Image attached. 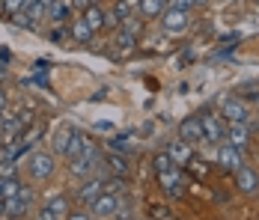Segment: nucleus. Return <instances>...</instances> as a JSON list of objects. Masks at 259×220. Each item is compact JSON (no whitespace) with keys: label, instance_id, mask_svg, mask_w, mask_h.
Returning <instances> with one entry per match:
<instances>
[{"label":"nucleus","instance_id":"aec40b11","mask_svg":"<svg viewBox=\"0 0 259 220\" xmlns=\"http://www.w3.org/2000/svg\"><path fill=\"white\" fill-rule=\"evenodd\" d=\"M3 205H6V217H24L27 211H30V208H27L24 202L18 199V194H15V196H9V199H3Z\"/></svg>","mask_w":259,"mask_h":220},{"label":"nucleus","instance_id":"423d86ee","mask_svg":"<svg viewBox=\"0 0 259 220\" xmlns=\"http://www.w3.org/2000/svg\"><path fill=\"white\" fill-rule=\"evenodd\" d=\"M161 21H164V30L167 33H182L188 27V9L167 6V12H161Z\"/></svg>","mask_w":259,"mask_h":220},{"label":"nucleus","instance_id":"bb28decb","mask_svg":"<svg viewBox=\"0 0 259 220\" xmlns=\"http://www.w3.org/2000/svg\"><path fill=\"white\" fill-rule=\"evenodd\" d=\"M113 12H116V18H119V24H122V21L131 15V3H125V0H116V3H113Z\"/></svg>","mask_w":259,"mask_h":220},{"label":"nucleus","instance_id":"7c9ffc66","mask_svg":"<svg viewBox=\"0 0 259 220\" xmlns=\"http://www.w3.org/2000/svg\"><path fill=\"white\" fill-rule=\"evenodd\" d=\"M122 30H128L131 36H137V33L143 30V21H131V15H128V18L122 21Z\"/></svg>","mask_w":259,"mask_h":220},{"label":"nucleus","instance_id":"4c0bfd02","mask_svg":"<svg viewBox=\"0 0 259 220\" xmlns=\"http://www.w3.org/2000/svg\"><path fill=\"white\" fill-rule=\"evenodd\" d=\"M0 217H6V205H3V199H0Z\"/></svg>","mask_w":259,"mask_h":220},{"label":"nucleus","instance_id":"1a4fd4ad","mask_svg":"<svg viewBox=\"0 0 259 220\" xmlns=\"http://www.w3.org/2000/svg\"><path fill=\"white\" fill-rule=\"evenodd\" d=\"M200 122H203V134H206L208 143H218V140H224L227 128H224V122H221L214 113H203V116H200Z\"/></svg>","mask_w":259,"mask_h":220},{"label":"nucleus","instance_id":"58836bf2","mask_svg":"<svg viewBox=\"0 0 259 220\" xmlns=\"http://www.w3.org/2000/svg\"><path fill=\"white\" fill-rule=\"evenodd\" d=\"M197 3H200V6H203V3H208V0H194V6H197Z\"/></svg>","mask_w":259,"mask_h":220},{"label":"nucleus","instance_id":"5701e85b","mask_svg":"<svg viewBox=\"0 0 259 220\" xmlns=\"http://www.w3.org/2000/svg\"><path fill=\"white\" fill-rule=\"evenodd\" d=\"M18 188H21V182H18V179H3V175H0V199L15 196V194H18Z\"/></svg>","mask_w":259,"mask_h":220},{"label":"nucleus","instance_id":"f3484780","mask_svg":"<svg viewBox=\"0 0 259 220\" xmlns=\"http://www.w3.org/2000/svg\"><path fill=\"white\" fill-rule=\"evenodd\" d=\"M42 134H45V122H33V125L24 131V134H21V143L33 149L39 140H42Z\"/></svg>","mask_w":259,"mask_h":220},{"label":"nucleus","instance_id":"a211bd4d","mask_svg":"<svg viewBox=\"0 0 259 220\" xmlns=\"http://www.w3.org/2000/svg\"><path fill=\"white\" fill-rule=\"evenodd\" d=\"M164 12V0H140V18H158Z\"/></svg>","mask_w":259,"mask_h":220},{"label":"nucleus","instance_id":"4468645a","mask_svg":"<svg viewBox=\"0 0 259 220\" xmlns=\"http://www.w3.org/2000/svg\"><path fill=\"white\" fill-rule=\"evenodd\" d=\"M104 164H107L110 175H128V170H131L125 152H113V155H107V158H104Z\"/></svg>","mask_w":259,"mask_h":220},{"label":"nucleus","instance_id":"c85d7f7f","mask_svg":"<svg viewBox=\"0 0 259 220\" xmlns=\"http://www.w3.org/2000/svg\"><path fill=\"white\" fill-rule=\"evenodd\" d=\"M69 12H72V3H69V6H51V15H54L57 24H63V21L69 18Z\"/></svg>","mask_w":259,"mask_h":220},{"label":"nucleus","instance_id":"7ed1b4c3","mask_svg":"<svg viewBox=\"0 0 259 220\" xmlns=\"http://www.w3.org/2000/svg\"><path fill=\"white\" fill-rule=\"evenodd\" d=\"M116 214H119V196L110 191L96 196V202L90 205V217H116Z\"/></svg>","mask_w":259,"mask_h":220},{"label":"nucleus","instance_id":"2f4dec72","mask_svg":"<svg viewBox=\"0 0 259 220\" xmlns=\"http://www.w3.org/2000/svg\"><path fill=\"white\" fill-rule=\"evenodd\" d=\"M66 36H69V33H66L63 27H57V30H51V42H63Z\"/></svg>","mask_w":259,"mask_h":220},{"label":"nucleus","instance_id":"0eeeda50","mask_svg":"<svg viewBox=\"0 0 259 220\" xmlns=\"http://www.w3.org/2000/svg\"><path fill=\"white\" fill-rule=\"evenodd\" d=\"M221 116L227 122H247V104L241 98H227L221 104Z\"/></svg>","mask_w":259,"mask_h":220},{"label":"nucleus","instance_id":"f257e3e1","mask_svg":"<svg viewBox=\"0 0 259 220\" xmlns=\"http://www.w3.org/2000/svg\"><path fill=\"white\" fill-rule=\"evenodd\" d=\"M27 170H30V175H33L36 182H48L54 175V170H57V161H54L51 152H30Z\"/></svg>","mask_w":259,"mask_h":220},{"label":"nucleus","instance_id":"6e6552de","mask_svg":"<svg viewBox=\"0 0 259 220\" xmlns=\"http://www.w3.org/2000/svg\"><path fill=\"white\" fill-rule=\"evenodd\" d=\"M233 175H235V188H238L241 194H256V191H259V175L250 170V167H244V164H241Z\"/></svg>","mask_w":259,"mask_h":220},{"label":"nucleus","instance_id":"f8f14e48","mask_svg":"<svg viewBox=\"0 0 259 220\" xmlns=\"http://www.w3.org/2000/svg\"><path fill=\"white\" fill-rule=\"evenodd\" d=\"M233 146L244 149L247 143H250V128H247V122H230L227 125V134H224Z\"/></svg>","mask_w":259,"mask_h":220},{"label":"nucleus","instance_id":"2eb2a0df","mask_svg":"<svg viewBox=\"0 0 259 220\" xmlns=\"http://www.w3.org/2000/svg\"><path fill=\"white\" fill-rule=\"evenodd\" d=\"M83 21L90 24V30H93V33L104 30V9H99V3L87 6V9H83Z\"/></svg>","mask_w":259,"mask_h":220},{"label":"nucleus","instance_id":"a878e982","mask_svg":"<svg viewBox=\"0 0 259 220\" xmlns=\"http://www.w3.org/2000/svg\"><path fill=\"white\" fill-rule=\"evenodd\" d=\"M0 175L3 179H18V164L15 161H0Z\"/></svg>","mask_w":259,"mask_h":220},{"label":"nucleus","instance_id":"9b49d317","mask_svg":"<svg viewBox=\"0 0 259 220\" xmlns=\"http://www.w3.org/2000/svg\"><path fill=\"white\" fill-rule=\"evenodd\" d=\"M167 152H170V158H173V164H176V167H188V164L194 161V146H191V143H185V140L170 143Z\"/></svg>","mask_w":259,"mask_h":220},{"label":"nucleus","instance_id":"412c9836","mask_svg":"<svg viewBox=\"0 0 259 220\" xmlns=\"http://www.w3.org/2000/svg\"><path fill=\"white\" fill-rule=\"evenodd\" d=\"M69 170H72V175H90L96 167H93L83 155H78V158H69Z\"/></svg>","mask_w":259,"mask_h":220},{"label":"nucleus","instance_id":"79ce46f5","mask_svg":"<svg viewBox=\"0 0 259 220\" xmlns=\"http://www.w3.org/2000/svg\"><path fill=\"white\" fill-rule=\"evenodd\" d=\"M93 3H102V0H93Z\"/></svg>","mask_w":259,"mask_h":220},{"label":"nucleus","instance_id":"cd10ccee","mask_svg":"<svg viewBox=\"0 0 259 220\" xmlns=\"http://www.w3.org/2000/svg\"><path fill=\"white\" fill-rule=\"evenodd\" d=\"M18 199L24 202L27 208H33V202H36V194H33V188H27V185H21V188H18Z\"/></svg>","mask_w":259,"mask_h":220},{"label":"nucleus","instance_id":"c756f323","mask_svg":"<svg viewBox=\"0 0 259 220\" xmlns=\"http://www.w3.org/2000/svg\"><path fill=\"white\" fill-rule=\"evenodd\" d=\"M69 134H72V131H69V128H63V131L57 134V140H54V149H57L60 155L66 152V143H69Z\"/></svg>","mask_w":259,"mask_h":220},{"label":"nucleus","instance_id":"f704fd0d","mask_svg":"<svg viewBox=\"0 0 259 220\" xmlns=\"http://www.w3.org/2000/svg\"><path fill=\"white\" fill-rule=\"evenodd\" d=\"M87 6H93V0H72V9H78V12H83Z\"/></svg>","mask_w":259,"mask_h":220},{"label":"nucleus","instance_id":"c9c22d12","mask_svg":"<svg viewBox=\"0 0 259 220\" xmlns=\"http://www.w3.org/2000/svg\"><path fill=\"white\" fill-rule=\"evenodd\" d=\"M3 110H6V93L0 90V113H3Z\"/></svg>","mask_w":259,"mask_h":220},{"label":"nucleus","instance_id":"e433bc0d","mask_svg":"<svg viewBox=\"0 0 259 220\" xmlns=\"http://www.w3.org/2000/svg\"><path fill=\"white\" fill-rule=\"evenodd\" d=\"M39 3H42V6H48V9H51L54 3H57V0H39Z\"/></svg>","mask_w":259,"mask_h":220},{"label":"nucleus","instance_id":"39448f33","mask_svg":"<svg viewBox=\"0 0 259 220\" xmlns=\"http://www.w3.org/2000/svg\"><path fill=\"white\" fill-rule=\"evenodd\" d=\"M241 164H244V149L233 146V143H227V146L218 149V167H224V170L235 172Z\"/></svg>","mask_w":259,"mask_h":220},{"label":"nucleus","instance_id":"473e14b6","mask_svg":"<svg viewBox=\"0 0 259 220\" xmlns=\"http://www.w3.org/2000/svg\"><path fill=\"white\" fill-rule=\"evenodd\" d=\"M170 6H179V9H188V12H191V9H194V0H173Z\"/></svg>","mask_w":259,"mask_h":220},{"label":"nucleus","instance_id":"ddd939ff","mask_svg":"<svg viewBox=\"0 0 259 220\" xmlns=\"http://www.w3.org/2000/svg\"><path fill=\"white\" fill-rule=\"evenodd\" d=\"M102 194H104V182H102V179H93V182L80 185V191H78V202L90 208V205L96 202V196H102Z\"/></svg>","mask_w":259,"mask_h":220},{"label":"nucleus","instance_id":"37998d69","mask_svg":"<svg viewBox=\"0 0 259 220\" xmlns=\"http://www.w3.org/2000/svg\"><path fill=\"white\" fill-rule=\"evenodd\" d=\"M0 9H3V0H0Z\"/></svg>","mask_w":259,"mask_h":220},{"label":"nucleus","instance_id":"ea45409f","mask_svg":"<svg viewBox=\"0 0 259 220\" xmlns=\"http://www.w3.org/2000/svg\"><path fill=\"white\" fill-rule=\"evenodd\" d=\"M3 72H6V69H3V66H0V77H3Z\"/></svg>","mask_w":259,"mask_h":220},{"label":"nucleus","instance_id":"9d476101","mask_svg":"<svg viewBox=\"0 0 259 220\" xmlns=\"http://www.w3.org/2000/svg\"><path fill=\"white\" fill-rule=\"evenodd\" d=\"M42 220H60V217H69V199L66 196H54L48 199V205L39 211Z\"/></svg>","mask_w":259,"mask_h":220},{"label":"nucleus","instance_id":"4be33fe9","mask_svg":"<svg viewBox=\"0 0 259 220\" xmlns=\"http://www.w3.org/2000/svg\"><path fill=\"white\" fill-rule=\"evenodd\" d=\"M30 3H33V0H3V9H0V12H3L6 18H15L18 12H24Z\"/></svg>","mask_w":259,"mask_h":220},{"label":"nucleus","instance_id":"b1692460","mask_svg":"<svg viewBox=\"0 0 259 220\" xmlns=\"http://www.w3.org/2000/svg\"><path fill=\"white\" fill-rule=\"evenodd\" d=\"M113 42H116V48H119V51H134V42H137V39L131 36L128 30H119Z\"/></svg>","mask_w":259,"mask_h":220},{"label":"nucleus","instance_id":"dca6fc26","mask_svg":"<svg viewBox=\"0 0 259 220\" xmlns=\"http://www.w3.org/2000/svg\"><path fill=\"white\" fill-rule=\"evenodd\" d=\"M69 36H72L75 42H83V45H87V42H93V36H96V33L90 30V24H87L83 18H78V21H72V30H69Z\"/></svg>","mask_w":259,"mask_h":220},{"label":"nucleus","instance_id":"20e7f679","mask_svg":"<svg viewBox=\"0 0 259 220\" xmlns=\"http://www.w3.org/2000/svg\"><path fill=\"white\" fill-rule=\"evenodd\" d=\"M179 140L191 143V146H197V143H203V140H206L200 116H188V119H182V122H179Z\"/></svg>","mask_w":259,"mask_h":220},{"label":"nucleus","instance_id":"f03ea898","mask_svg":"<svg viewBox=\"0 0 259 220\" xmlns=\"http://www.w3.org/2000/svg\"><path fill=\"white\" fill-rule=\"evenodd\" d=\"M158 185H161V191L167 196H173V199H179V196H185V175L179 172V167H173V170L167 172H158Z\"/></svg>","mask_w":259,"mask_h":220},{"label":"nucleus","instance_id":"393cba45","mask_svg":"<svg viewBox=\"0 0 259 220\" xmlns=\"http://www.w3.org/2000/svg\"><path fill=\"white\" fill-rule=\"evenodd\" d=\"M176 164H173V158H170V152H161V155H155V172H167L173 170Z\"/></svg>","mask_w":259,"mask_h":220},{"label":"nucleus","instance_id":"6ab92c4d","mask_svg":"<svg viewBox=\"0 0 259 220\" xmlns=\"http://www.w3.org/2000/svg\"><path fill=\"white\" fill-rule=\"evenodd\" d=\"M80 152H83V134L72 131V134H69V143H66V152H63V158H66V161H69V158H78Z\"/></svg>","mask_w":259,"mask_h":220},{"label":"nucleus","instance_id":"72a5a7b5","mask_svg":"<svg viewBox=\"0 0 259 220\" xmlns=\"http://www.w3.org/2000/svg\"><path fill=\"white\" fill-rule=\"evenodd\" d=\"M155 217H173V211L170 208H164V205H155V211H152Z\"/></svg>","mask_w":259,"mask_h":220},{"label":"nucleus","instance_id":"a19ab883","mask_svg":"<svg viewBox=\"0 0 259 220\" xmlns=\"http://www.w3.org/2000/svg\"><path fill=\"white\" fill-rule=\"evenodd\" d=\"M125 3H137V0H125Z\"/></svg>","mask_w":259,"mask_h":220}]
</instances>
